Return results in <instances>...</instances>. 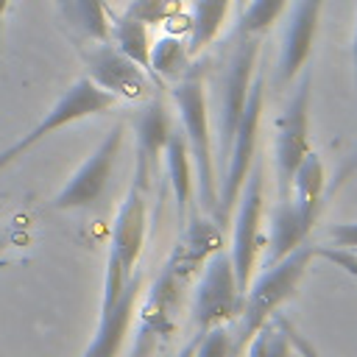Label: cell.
<instances>
[{
	"mask_svg": "<svg viewBox=\"0 0 357 357\" xmlns=\"http://www.w3.org/2000/svg\"><path fill=\"white\" fill-rule=\"evenodd\" d=\"M315 257V248L310 243H301L298 248H293L287 257H282L279 262H273L271 268H265L257 282L248 287V296H243L240 304V329L237 335H231V357H237L245 343L254 337V332L271 321V315L296 293L310 259Z\"/></svg>",
	"mask_w": 357,
	"mask_h": 357,
	"instance_id": "cell-1",
	"label": "cell"
},
{
	"mask_svg": "<svg viewBox=\"0 0 357 357\" xmlns=\"http://www.w3.org/2000/svg\"><path fill=\"white\" fill-rule=\"evenodd\" d=\"M173 100L178 106L184 123V139L190 148V159L198 176V195L206 215H215L218 206V178H215V156H212V137H209V112H206V92L204 78L198 73H187L173 86Z\"/></svg>",
	"mask_w": 357,
	"mask_h": 357,
	"instance_id": "cell-2",
	"label": "cell"
},
{
	"mask_svg": "<svg viewBox=\"0 0 357 357\" xmlns=\"http://www.w3.org/2000/svg\"><path fill=\"white\" fill-rule=\"evenodd\" d=\"M262 100H265V75L254 73L251 89H248L240 123L234 128L229 156H226V176L218 184V206H215L212 218L218 223H223V226H226V220H229V215H231V209L237 204V195H240V190L245 184V176L251 170V162H254L257 131H259V117H262Z\"/></svg>",
	"mask_w": 357,
	"mask_h": 357,
	"instance_id": "cell-3",
	"label": "cell"
},
{
	"mask_svg": "<svg viewBox=\"0 0 357 357\" xmlns=\"http://www.w3.org/2000/svg\"><path fill=\"white\" fill-rule=\"evenodd\" d=\"M117 103V98L106 89H100L92 78H78L70 84V89L50 106V112L39 120L36 128H31L28 134H22L14 145H8L6 151H0V170L8 167L14 159H20L25 151H31L33 145H39L45 137H50L53 131L70 126V123H78L84 117H92V114H103L109 112L112 106Z\"/></svg>",
	"mask_w": 357,
	"mask_h": 357,
	"instance_id": "cell-4",
	"label": "cell"
},
{
	"mask_svg": "<svg viewBox=\"0 0 357 357\" xmlns=\"http://www.w3.org/2000/svg\"><path fill=\"white\" fill-rule=\"evenodd\" d=\"M243 293L234 279L231 257L220 248L204 262V276L192 296V321L195 329L204 335L212 326H226L240 315Z\"/></svg>",
	"mask_w": 357,
	"mask_h": 357,
	"instance_id": "cell-5",
	"label": "cell"
},
{
	"mask_svg": "<svg viewBox=\"0 0 357 357\" xmlns=\"http://www.w3.org/2000/svg\"><path fill=\"white\" fill-rule=\"evenodd\" d=\"M262 187H265V167L262 162H251V170L245 176V184L237 195V218H234V234H231V265L240 293L245 296L257 262V251L262 245L259 237V220H262Z\"/></svg>",
	"mask_w": 357,
	"mask_h": 357,
	"instance_id": "cell-6",
	"label": "cell"
},
{
	"mask_svg": "<svg viewBox=\"0 0 357 357\" xmlns=\"http://www.w3.org/2000/svg\"><path fill=\"white\" fill-rule=\"evenodd\" d=\"M184 282L176 276L173 262L165 259L159 276L145 293V301L139 307V326L134 337V349L128 357H151L159 343H165L176 332V310Z\"/></svg>",
	"mask_w": 357,
	"mask_h": 357,
	"instance_id": "cell-7",
	"label": "cell"
},
{
	"mask_svg": "<svg viewBox=\"0 0 357 357\" xmlns=\"http://www.w3.org/2000/svg\"><path fill=\"white\" fill-rule=\"evenodd\" d=\"M310 86L312 75L304 70L296 95L287 100L284 112L276 120V176H279V198H287L293 173L310 148Z\"/></svg>",
	"mask_w": 357,
	"mask_h": 357,
	"instance_id": "cell-8",
	"label": "cell"
},
{
	"mask_svg": "<svg viewBox=\"0 0 357 357\" xmlns=\"http://www.w3.org/2000/svg\"><path fill=\"white\" fill-rule=\"evenodd\" d=\"M123 134H126V126L123 123H114L112 131L86 156V162L59 190V195L50 204L53 209H84V206H92L103 195V190H106V184L112 178L114 159H117V153L123 148Z\"/></svg>",
	"mask_w": 357,
	"mask_h": 357,
	"instance_id": "cell-9",
	"label": "cell"
},
{
	"mask_svg": "<svg viewBox=\"0 0 357 357\" xmlns=\"http://www.w3.org/2000/svg\"><path fill=\"white\" fill-rule=\"evenodd\" d=\"M257 53H259V36L254 33H243L231 61H229V73L223 78V100H220V120H218V131H220V156H229L231 148V137L234 128L240 123L248 89H251V78L257 73Z\"/></svg>",
	"mask_w": 357,
	"mask_h": 357,
	"instance_id": "cell-10",
	"label": "cell"
},
{
	"mask_svg": "<svg viewBox=\"0 0 357 357\" xmlns=\"http://www.w3.org/2000/svg\"><path fill=\"white\" fill-rule=\"evenodd\" d=\"M81 56L86 64V78H92L100 89L112 92L114 98L142 100L148 95V73L134 64L126 53H120L112 42H95Z\"/></svg>",
	"mask_w": 357,
	"mask_h": 357,
	"instance_id": "cell-11",
	"label": "cell"
},
{
	"mask_svg": "<svg viewBox=\"0 0 357 357\" xmlns=\"http://www.w3.org/2000/svg\"><path fill=\"white\" fill-rule=\"evenodd\" d=\"M139 296H142V271H134L131 279L126 282L123 293L114 301H100L98 329L81 357H117L120 354L126 335L131 329Z\"/></svg>",
	"mask_w": 357,
	"mask_h": 357,
	"instance_id": "cell-12",
	"label": "cell"
},
{
	"mask_svg": "<svg viewBox=\"0 0 357 357\" xmlns=\"http://www.w3.org/2000/svg\"><path fill=\"white\" fill-rule=\"evenodd\" d=\"M145 234H148L145 190L131 184L120 209H117V218H114V226H112V245H109V259L117 262L126 276H131L137 271V259L142 254Z\"/></svg>",
	"mask_w": 357,
	"mask_h": 357,
	"instance_id": "cell-13",
	"label": "cell"
},
{
	"mask_svg": "<svg viewBox=\"0 0 357 357\" xmlns=\"http://www.w3.org/2000/svg\"><path fill=\"white\" fill-rule=\"evenodd\" d=\"M321 8H324V0H296L293 17L284 28L282 47H279V78L284 84L293 81L310 61Z\"/></svg>",
	"mask_w": 357,
	"mask_h": 357,
	"instance_id": "cell-14",
	"label": "cell"
},
{
	"mask_svg": "<svg viewBox=\"0 0 357 357\" xmlns=\"http://www.w3.org/2000/svg\"><path fill=\"white\" fill-rule=\"evenodd\" d=\"M134 131H137V159H134V181L139 190L148 192L151 187V176L159 167V156L167 145V137L173 131L170 126V114L165 109L162 100H151L134 120Z\"/></svg>",
	"mask_w": 357,
	"mask_h": 357,
	"instance_id": "cell-15",
	"label": "cell"
},
{
	"mask_svg": "<svg viewBox=\"0 0 357 357\" xmlns=\"http://www.w3.org/2000/svg\"><path fill=\"white\" fill-rule=\"evenodd\" d=\"M223 248V229L212 215H195L190 220H184L181 237L176 240L173 251H170V262L173 271L181 282H187L195 271H201V265Z\"/></svg>",
	"mask_w": 357,
	"mask_h": 357,
	"instance_id": "cell-16",
	"label": "cell"
},
{
	"mask_svg": "<svg viewBox=\"0 0 357 357\" xmlns=\"http://www.w3.org/2000/svg\"><path fill=\"white\" fill-rule=\"evenodd\" d=\"M293 187H296V212L301 218V226L307 231H312L318 212H321V201H324V187H326V170L324 162L315 151H310L301 165L293 173Z\"/></svg>",
	"mask_w": 357,
	"mask_h": 357,
	"instance_id": "cell-17",
	"label": "cell"
},
{
	"mask_svg": "<svg viewBox=\"0 0 357 357\" xmlns=\"http://www.w3.org/2000/svg\"><path fill=\"white\" fill-rule=\"evenodd\" d=\"M310 231L301 226V218L296 212V204L287 198H279L276 209L271 212V234H268V257H265V268H271L273 262H279L282 257H287L293 248H298L301 243H307Z\"/></svg>",
	"mask_w": 357,
	"mask_h": 357,
	"instance_id": "cell-18",
	"label": "cell"
},
{
	"mask_svg": "<svg viewBox=\"0 0 357 357\" xmlns=\"http://www.w3.org/2000/svg\"><path fill=\"white\" fill-rule=\"evenodd\" d=\"M165 165H167V178L176 195V206H178V220H187V209H190V198H192V159H190V148L184 134L170 131L167 145H165Z\"/></svg>",
	"mask_w": 357,
	"mask_h": 357,
	"instance_id": "cell-19",
	"label": "cell"
},
{
	"mask_svg": "<svg viewBox=\"0 0 357 357\" xmlns=\"http://www.w3.org/2000/svg\"><path fill=\"white\" fill-rule=\"evenodd\" d=\"M64 22L92 39V42H109V6L106 0H56Z\"/></svg>",
	"mask_w": 357,
	"mask_h": 357,
	"instance_id": "cell-20",
	"label": "cell"
},
{
	"mask_svg": "<svg viewBox=\"0 0 357 357\" xmlns=\"http://www.w3.org/2000/svg\"><path fill=\"white\" fill-rule=\"evenodd\" d=\"M109 42L120 50V53H126L134 64H139L145 73H151V61H148V56H151V31H148V25L145 22H139V20H134V17H109Z\"/></svg>",
	"mask_w": 357,
	"mask_h": 357,
	"instance_id": "cell-21",
	"label": "cell"
},
{
	"mask_svg": "<svg viewBox=\"0 0 357 357\" xmlns=\"http://www.w3.org/2000/svg\"><path fill=\"white\" fill-rule=\"evenodd\" d=\"M231 0H192V17H190V39H187V50L190 56L201 53L220 31L226 11H229Z\"/></svg>",
	"mask_w": 357,
	"mask_h": 357,
	"instance_id": "cell-22",
	"label": "cell"
},
{
	"mask_svg": "<svg viewBox=\"0 0 357 357\" xmlns=\"http://www.w3.org/2000/svg\"><path fill=\"white\" fill-rule=\"evenodd\" d=\"M151 75L153 78H170L178 81L190 73V50L187 42L176 33H167L156 42H151Z\"/></svg>",
	"mask_w": 357,
	"mask_h": 357,
	"instance_id": "cell-23",
	"label": "cell"
},
{
	"mask_svg": "<svg viewBox=\"0 0 357 357\" xmlns=\"http://www.w3.org/2000/svg\"><path fill=\"white\" fill-rule=\"evenodd\" d=\"M245 346H248V357H290V343L273 318L265 321Z\"/></svg>",
	"mask_w": 357,
	"mask_h": 357,
	"instance_id": "cell-24",
	"label": "cell"
},
{
	"mask_svg": "<svg viewBox=\"0 0 357 357\" xmlns=\"http://www.w3.org/2000/svg\"><path fill=\"white\" fill-rule=\"evenodd\" d=\"M284 6H287V0H251V6L240 17V33L259 36L262 31H268L279 20Z\"/></svg>",
	"mask_w": 357,
	"mask_h": 357,
	"instance_id": "cell-25",
	"label": "cell"
},
{
	"mask_svg": "<svg viewBox=\"0 0 357 357\" xmlns=\"http://www.w3.org/2000/svg\"><path fill=\"white\" fill-rule=\"evenodd\" d=\"M123 14L139 20V22H145L151 28V25L167 22L170 17L181 14V0H131Z\"/></svg>",
	"mask_w": 357,
	"mask_h": 357,
	"instance_id": "cell-26",
	"label": "cell"
},
{
	"mask_svg": "<svg viewBox=\"0 0 357 357\" xmlns=\"http://www.w3.org/2000/svg\"><path fill=\"white\" fill-rule=\"evenodd\" d=\"M192 357H231V335L226 326H212L201 335Z\"/></svg>",
	"mask_w": 357,
	"mask_h": 357,
	"instance_id": "cell-27",
	"label": "cell"
},
{
	"mask_svg": "<svg viewBox=\"0 0 357 357\" xmlns=\"http://www.w3.org/2000/svg\"><path fill=\"white\" fill-rule=\"evenodd\" d=\"M271 318H273V321H276V326L284 332V337H287L290 349H296V354H298V357H321V354H318V349L312 346V340H310V337H304V335L296 329V324H293L290 318H284V315H279V312H273Z\"/></svg>",
	"mask_w": 357,
	"mask_h": 357,
	"instance_id": "cell-28",
	"label": "cell"
},
{
	"mask_svg": "<svg viewBox=\"0 0 357 357\" xmlns=\"http://www.w3.org/2000/svg\"><path fill=\"white\" fill-rule=\"evenodd\" d=\"M315 254H321L324 259L335 262L337 268H343L349 276L357 279V257H354V251H346V248H318Z\"/></svg>",
	"mask_w": 357,
	"mask_h": 357,
	"instance_id": "cell-29",
	"label": "cell"
},
{
	"mask_svg": "<svg viewBox=\"0 0 357 357\" xmlns=\"http://www.w3.org/2000/svg\"><path fill=\"white\" fill-rule=\"evenodd\" d=\"M329 234H332L335 248L357 251V223H337V226H332Z\"/></svg>",
	"mask_w": 357,
	"mask_h": 357,
	"instance_id": "cell-30",
	"label": "cell"
},
{
	"mask_svg": "<svg viewBox=\"0 0 357 357\" xmlns=\"http://www.w3.org/2000/svg\"><path fill=\"white\" fill-rule=\"evenodd\" d=\"M198 340H201V332H195V335H192V340H190V343H187V346H184V349H181L176 357H192V354H195V346H198Z\"/></svg>",
	"mask_w": 357,
	"mask_h": 357,
	"instance_id": "cell-31",
	"label": "cell"
},
{
	"mask_svg": "<svg viewBox=\"0 0 357 357\" xmlns=\"http://www.w3.org/2000/svg\"><path fill=\"white\" fill-rule=\"evenodd\" d=\"M351 59H354V84H357V20H354V42H351Z\"/></svg>",
	"mask_w": 357,
	"mask_h": 357,
	"instance_id": "cell-32",
	"label": "cell"
},
{
	"mask_svg": "<svg viewBox=\"0 0 357 357\" xmlns=\"http://www.w3.org/2000/svg\"><path fill=\"white\" fill-rule=\"evenodd\" d=\"M6 8H8V0H0V31H3V14H6Z\"/></svg>",
	"mask_w": 357,
	"mask_h": 357,
	"instance_id": "cell-33",
	"label": "cell"
},
{
	"mask_svg": "<svg viewBox=\"0 0 357 357\" xmlns=\"http://www.w3.org/2000/svg\"><path fill=\"white\" fill-rule=\"evenodd\" d=\"M6 243H8V240H6V237H0V254L6 251Z\"/></svg>",
	"mask_w": 357,
	"mask_h": 357,
	"instance_id": "cell-34",
	"label": "cell"
}]
</instances>
